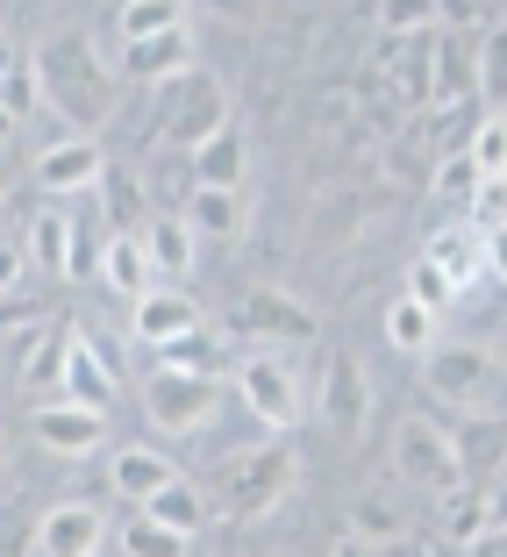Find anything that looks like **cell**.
<instances>
[{
	"instance_id": "6da1fadb",
	"label": "cell",
	"mask_w": 507,
	"mask_h": 557,
	"mask_svg": "<svg viewBox=\"0 0 507 557\" xmlns=\"http://www.w3.org/2000/svg\"><path fill=\"white\" fill-rule=\"evenodd\" d=\"M29 79H36V108L50 100V115L65 122L72 136H94L100 122L115 115V65H108V44L86 29L44 36Z\"/></svg>"
},
{
	"instance_id": "7a4b0ae2",
	"label": "cell",
	"mask_w": 507,
	"mask_h": 557,
	"mask_svg": "<svg viewBox=\"0 0 507 557\" xmlns=\"http://www.w3.org/2000/svg\"><path fill=\"white\" fill-rule=\"evenodd\" d=\"M158 94V115H150V136H158V150H186L194 158L208 136L230 129V86L214 79V72H180V79L150 86Z\"/></svg>"
},
{
	"instance_id": "3957f363",
	"label": "cell",
	"mask_w": 507,
	"mask_h": 557,
	"mask_svg": "<svg viewBox=\"0 0 507 557\" xmlns=\"http://www.w3.org/2000/svg\"><path fill=\"white\" fill-rule=\"evenodd\" d=\"M230 386H236V400L250 408V422L272 429L279 443L300 429V408H308V400H300V379H294V364L279 358V350H250V358H236Z\"/></svg>"
},
{
	"instance_id": "277c9868",
	"label": "cell",
	"mask_w": 507,
	"mask_h": 557,
	"mask_svg": "<svg viewBox=\"0 0 507 557\" xmlns=\"http://www.w3.org/2000/svg\"><path fill=\"white\" fill-rule=\"evenodd\" d=\"M422 386L436 400L465 414H493V386H500V358L486 344H429L422 358Z\"/></svg>"
},
{
	"instance_id": "5b68a950",
	"label": "cell",
	"mask_w": 507,
	"mask_h": 557,
	"mask_svg": "<svg viewBox=\"0 0 507 557\" xmlns=\"http://www.w3.org/2000/svg\"><path fill=\"white\" fill-rule=\"evenodd\" d=\"M393 479L408 493H450L465 486L458 479V458H450V429H436L429 414H408V422L393 429Z\"/></svg>"
},
{
	"instance_id": "8992f818",
	"label": "cell",
	"mask_w": 507,
	"mask_h": 557,
	"mask_svg": "<svg viewBox=\"0 0 507 557\" xmlns=\"http://www.w3.org/2000/svg\"><path fill=\"white\" fill-rule=\"evenodd\" d=\"M144 414L164 436H200L222 414V379H194V372H150L144 379Z\"/></svg>"
},
{
	"instance_id": "52a82bcc",
	"label": "cell",
	"mask_w": 507,
	"mask_h": 557,
	"mask_svg": "<svg viewBox=\"0 0 507 557\" xmlns=\"http://www.w3.org/2000/svg\"><path fill=\"white\" fill-rule=\"evenodd\" d=\"M108 65H115V79H129V86H164V79H180V72L200 65L194 22H180V29H164V36H144V44H108Z\"/></svg>"
},
{
	"instance_id": "ba28073f",
	"label": "cell",
	"mask_w": 507,
	"mask_h": 557,
	"mask_svg": "<svg viewBox=\"0 0 507 557\" xmlns=\"http://www.w3.org/2000/svg\"><path fill=\"white\" fill-rule=\"evenodd\" d=\"M115 394H122L115 358H108V350H100L86 329H72V336H65V372H58V400L108 414V408H115Z\"/></svg>"
},
{
	"instance_id": "9c48e42d",
	"label": "cell",
	"mask_w": 507,
	"mask_h": 557,
	"mask_svg": "<svg viewBox=\"0 0 507 557\" xmlns=\"http://www.w3.org/2000/svg\"><path fill=\"white\" fill-rule=\"evenodd\" d=\"M222 486H230V508H236V515H264V508L279 500V493L294 486V450H286V443L244 450V458H230Z\"/></svg>"
},
{
	"instance_id": "30bf717a",
	"label": "cell",
	"mask_w": 507,
	"mask_h": 557,
	"mask_svg": "<svg viewBox=\"0 0 507 557\" xmlns=\"http://www.w3.org/2000/svg\"><path fill=\"white\" fill-rule=\"evenodd\" d=\"M200 322V300L186 294V286H150V294L129 300V336L144 350H164V344H180V336H194Z\"/></svg>"
},
{
	"instance_id": "8fae6325",
	"label": "cell",
	"mask_w": 507,
	"mask_h": 557,
	"mask_svg": "<svg viewBox=\"0 0 507 557\" xmlns=\"http://www.w3.org/2000/svg\"><path fill=\"white\" fill-rule=\"evenodd\" d=\"M236 322L258 336V350H279V358H286L294 344H314V329H322V322H314V308L272 294V286H258V294L244 300V314H236Z\"/></svg>"
},
{
	"instance_id": "7c38bea8",
	"label": "cell",
	"mask_w": 507,
	"mask_h": 557,
	"mask_svg": "<svg viewBox=\"0 0 507 557\" xmlns=\"http://www.w3.org/2000/svg\"><path fill=\"white\" fill-rule=\"evenodd\" d=\"M322 422L336 436H364V422H372V379H364V364L350 350H336L322 364Z\"/></svg>"
},
{
	"instance_id": "4fadbf2b",
	"label": "cell",
	"mask_w": 507,
	"mask_h": 557,
	"mask_svg": "<svg viewBox=\"0 0 507 557\" xmlns=\"http://www.w3.org/2000/svg\"><path fill=\"white\" fill-rule=\"evenodd\" d=\"M100 172H108V150L94 144V136H58V144L36 158V186H44L50 200H65V194H94Z\"/></svg>"
},
{
	"instance_id": "5bb4252c",
	"label": "cell",
	"mask_w": 507,
	"mask_h": 557,
	"mask_svg": "<svg viewBox=\"0 0 507 557\" xmlns=\"http://www.w3.org/2000/svg\"><path fill=\"white\" fill-rule=\"evenodd\" d=\"M36 443L50 458H86V450L108 443V414L72 408V400H36Z\"/></svg>"
},
{
	"instance_id": "9a60e30c",
	"label": "cell",
	"mask_w": 507,
	"mask_h": 557,
	"mask_svg": "<svg viewBox=\"0 0 507 557\" xmlns=\"http://www.w3.org/2000/svg\"><path fill=\"white\" fill-rule=\"evenodd\" d=\"M100 536H108V515L94 500H58L36 522V550L44 557H100Z\"/></svg>"
},
{
	"instance_id": "2e32d148",
	"label": "cell",
	"mask_w": 507,
	"mask_h": 557,
	"mask_svg": "<svg viewBox=\"0 0 507 557\" xmlns=\"http://www.w3.org/2000/svg\"><path fill=\"white\" fill-rule=\"evenodd\" d=\"M422 264H436L443 286H450V294L465 300V294L479 286V278H486V244H479V236L458 222V230H436V236L422 244Z\"/></svg>"
},
{
	"instance_id": "e0dca14e",
	"label": "cell",
	"mask_w": 507,
	"mask_h": 557,
	"mask_svg": "<svg viewBox=\"0 0 507 557\" xmlns=\"http://www.w3.org/2000/svg\"><path fill=\"white\" fill-rule=\"evenodd\" d=\"M136 244H144V264H150V278L158 286H180L186 272H194V236H186V222L180 214H150L144 230H136Z\"/></svg>"
},
{
	"instance_id": "ac0fdd59",
	"label": "cell",
	"mask_w": 507,
	"mask_h": 557,
	"mask_svg": "<svg viewBox=\"0 0 507 557\" xmlns=\"http://www.w3.org/2000/svg\"><path fill=\"white\" fill-rule=\"evenodd\" d=\"M186 172H194V186H200V194H244V172H250L244 136H236V129L208 136V144H200L194 158H186Z\"/></svg>"
},
{
	"instance_id": "d6986e66",
	"label": "cell",
	"mask_w": 507,
	"mask_h": 557,
	"mask_svg": "<svg viewBox=\"0 0 507 557\" xmlns=\"http://www.w3.org/2000/svg\"><path fill=\"white\" fill-rule=\"evenodd\" d=\"M136 515H144V522H158V529H172V536H186V543H194L200 529H208V493H200L194 479H164V486L150 493V500H144Z\"/></svg>"
},
{
	"instance_id": "ffe728a7",
	"label": "cell",
	"mask_w": 507,
	"mask_h": 557,
	"mask_svg": "<svg viewBox=\"0 0 507 557\" xmlns=\"http://www.w3.org/2000/svg\"><path fill=\"white\" fill-rule=\"evenodd\" d=\"M164 479H180V472H172V458H164V450H150V443H122L115 458H108V486H115L122 500H136V508H144Z\"/></svg>"
},
{
	"instance_id": "44dd1931",
	"label": "cell",
	"mask_w": 507,
	"mask_h": 557,
	"mask_svg": "<svg viewBox=\"0 0 507 557\" xmlns=\"http://www.w3.org/2000/svg\"><path fill=\"white\" fill-rule=\"evenodd\" d=\"M180 222H186V236L194 244H236L244 236V194H186V208H180Z\"/></svg>"
},
{
	"instance_id": "7402d4cb",
	"label": "cell",
	"mask_w": 507,
	"mask_h": 557,
	"mask_svg": "<svg viewBox=\"0 0 507 557\" xmlns=\"http://www.w3.org/2000/svg\"><path fill=\"white\" fill-rule=\"evenodd\" d=\"M400 529H408V508H400V493H393L386 479L350 500V543H393Z\"/></svg>"
},
{
	"instance_id": "603a6c76",
	"label": "cell",
	"mask_w": 507,
	"mask_h": 557,
	"mask_svg": "<svg viewBox=\"0 0 507 557\" xmlns=\"http://www.w3.org/2000/svg\"><path fill=\"white\" fill-rule=\"evenodd\" d=\"M450 458H458V479L465 486H486L493 479V465H500V422H493V414H472V422L465 429H450Z\"/></svg>"
},
{
	"instance_id": "cb8c5ba5",
	"label": "cell",
	"mask_w": 507,
	"mask_h": 557,
	"mask_svg": "<svg viewBox=\"0 0 507 557\" xmlns=\"http://www.w3.org/2000/svg\"><path fill=\"white\" fill-rule=\"evenodd\" d=\"M65 258H72V214H65V208H36V222H29V250H22V264H29V272L65 278Z\"/></svg>"
},
{
	"instance_id": "d4e9b609",
	"label": "cell",
	"mask_w": 507,
	"mask_h": 557,
	"mask_svg": "<svg viewBox=\"0 0 507 557\" xmlns=\"http://www.w3.org/2000/svg\"><path fill=\"white\" fill-rule=\"evenodd\" d=\"M94 278H108V286H115V294H129V300L158 286V278H150V264H144V244H136V236H108V244H100Z\"/></svg>"
},
{
	"instance_id": "484cf974",
	"label": "cell",
	"mask_w": 507,
	"mask_h": 557,
	"mask_svg": "<svg viewBox=\"0 0 507 557\" xmlns=\"http://www.w3.org/2000/svg\"><path fill=\"white\" fill-rule=\"evenodd\" d=\"M443 522H450V550H465L472 536L500 529V508H493V493H479V486H458L450 500H443Z\"/></svg>"
},
{
	"instance_id": "4316f807",
	"label": "cell",
	"mask_w": 507,
	"mask_h": 557,
	"mask_svg": "<svg viewBox=\"0 0 507 557\" xmlns=\"http://www.w3.org/2000/svg\"><path fill=\"white\" fill-rule=\"evenodd\" d=\"M222 364H230V350H222V336H208V329H194V336H180V344H164V350H158V372L222 379Z\"/></svg>"
},
{
	"instance_id": "83f0119b",
	"label": "cell",
	"mask_w": 507,
	"mask_h": 557,
	"mask_svg": "<svg viewBox=\"0 0 507 557\" xmlns=\"http://www.w3.org/2000/svg\"><path fill=\"white\" fill-rule=\"evenodd\" d=\"M100 200H108V214H115V236H136L150 222V208H144V186H136V172H122V164H108L100 172V186H94Z\"/></svg>"
},
{
	"instance_id": "f1b7e54d",
	"label": "cell",
	"mask_w": 507,
	"mask_h": 557,
	"mask_svg": "<svg viewBox=\"0 0 507 557\" xmlns=\"http://www.w3.org/2000/svg\"><path fill=\"white\" fill-rule=\"evenodd\" d=\"M180 22H186L180 0H129V8H115V44H144V36H164Z\"/></svg>"
},
{
	"instance_id": "f546056e",
	"label": "cell",
	"mask_w": 507,
	"mask_h": 557,
	"mask_svg": "<svg viewBox=\"0 0 507 557\" xmlns=\"http://www.w3.org/2000/svg\"><path fill=\"white\" fill-rule=\"evenodd\" d=\"M472 94L486 100V108H500V100H507V22H493V29L479 36V65H472Z\"/></svg>"
},
{
	"instance_id": "4dcf8cb0",
	"label": "cell",
	"mask_w": 507,
	"mask_h": 557,
	"mask_svg": "<svg viewBox=\"0 0 507 557\" xmlns=\"http://www.w3.org/2000/svg\"><path fill=\"white\" fill-rule=\"evenodd\" d=\"M386 344L408 350V358H429V344H436V314H422L415 300H393L386 308Z\"/></svg>"
},
{
	"instance_id": "1f68e13d",
	"label": "cell",
	"mask_w": 507,
	"mask_h": 557,
	"mask_svg": "<svg viewBox=\"0 0 507 557\" xmlns=\"http://www.w3.org/2000/svg\"><path fill=\"white\" fill-rule=\"evenodd\" d=\"M465 164H472L479 180H507V122L486 115L472 129V144H465Z\"/></svg>"
},
{
	"instance_id": "d6a6232c",
	"label": "cell",
	"mask_w": 507,
	"mask_h": 557,
	"mask_svg": "<svg viewBox=\"0 0 507 557\" xmlns=\"http://www.w3.org/2000/svg\"><path fill=\"white\" fill-rule=\"evenodd\" d=\"M400 300H415V308H422V314H436V322H443L450 308H458V294L443 286V272H436V264H422V258L408 264V294H400Z\"/></svg>"
},
{
	"instance_id": "836d02e7",
	"label": "cell",
	"mask_w": 507,
	"mask_h": 557,
	"mask_svg": "<svg viewBox=\"0 0 507 557\" xmlns=\"http://www.w3.org/2000/svg\"><path fill=\"white\" fill-rule=\"evenodd\" d=\"M122 557H186V536H172V529H158V522H122Z\"/></svg>"
},
{
	"instance_id": "e575fe53",
	"label": "cell",
	"mask_w": 507,
	"mask_h": 557,
	"mask_svg": "<svg viewBox=\"0 0 507 557\" xmlns=\"http://www.w3.org/2000/svg\"><path fill=\"white\" fill-rule=\"evenodd\" d=\"M479 186H486V180H479L472 164H465V150H450V158L436 164V200H443V208H472Z\"/></svg>"
},
{
	"instance_id": "d590c367",
	"label": "cell",
	"mask_w": 507,
	"mask_h": 557,
	"mask_svg": "<svg viewBox=\"0 0 507 557\" xmlns=\"http://www.w3.org/2000/svg\"><path fill=\"white\" fill-rule=\"evenodd\" d=\"M379 29H386V36H422V29H443V8H436V0H400V8H379Z\"/></svg>"
},
{
	"instance_id": "8d00e7d4",
	"label": "cell",
	"mask_w": 507,
	"mask_h": 557,
	"mask_svg": "<svg viewBox=\"0 0 507 557\" xmlns=\"http://www.w3.org/2000/svg\"><path fill=\"white\" fill-rule=\"evenodd\" d=\"M22 278H29V264H22V250H15V244H0V300L15 294Z\"/></svg>"
},
{
	"instance_id": "74e56055",
	"label": "cell",
	"mask_w": 507,
	"mask_h": 557,
	"mask_svg": "<svg viewBox=\"0 0 507 557\" xmlns=\"http://www.w3.org/2000/svg\"><path fill=\"white\" fill-rule=\"evenodd\" d=\"M465 557H500V529H486V536L465 543Z\"/></svg>"
},
{
	"instance_id": "f35d334b",
	"label": "cell",
	"mask_w": 507,
	"mask_h": 557,
	"mask_svg": "<svg viewBox=\"0 0 507 557\" xmlns=\"http://www.w3.org/2000/svg\"><path fill=\"white\" fill-rule=\"evenodd\" d=\"M15 72H22V50H15V44H8V36H0V86L15 79Z\"/></svg>"
},
{
	"instance_id": "ab89813d",
	"label": "cell",
	"mask_w": 507,
	"mask_h": 557,
	"mask_svg": "<svg viewBox=\"0 0 507 557\" xmlns=\"http://www.w3.org/2000/svg\"><path fill=\"white\" fill-rule=\"evenodd\" d=\"M8 136H15V122H8V115H0V144H8Z\"/></svg>"
},
{
	"instance_id": "60d3db41",
	"label": "cell",
	"mask_w": 507,
	"mask_h": 557,
	"mask_svg": "<svg viewBox=\"0 0 507 557\" xmlns=\"http://www.w3.org/2000/svg\"><path fill=\"white\" fill-rule=\"evenodd\" d=\"M358 550H364V543H344V550H336V557H358Z\"/></svg>"
},
{
	"instance_id": "b9f144b4",
	"label": "cell",
	"mask_w": 507,
	"mask_h": 557,
	"mask_svg": "<svg viewBox=\"0 0 507 557\" xmlns=\"http://www.w3.org/2000/svg\"><path fill=\"white\" fill-rule=\"evenodd\" d=\"M0 458H8V436H0Z\"/></svg>"
}]
</instances>
